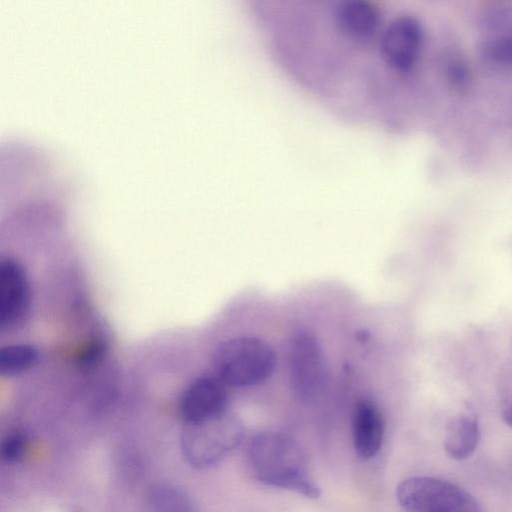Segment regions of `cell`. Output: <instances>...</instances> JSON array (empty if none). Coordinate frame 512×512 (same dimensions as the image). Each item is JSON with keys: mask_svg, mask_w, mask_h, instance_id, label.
Here are the masks:
<instances>
[{"mask_svg": "<svg viewBox=\"0 0 512 512\" xmlns=\"http://www.w3.org/2000/svg\"><path fill=\"white\" fill-rule=\"evenodd\" d=\"M481 56L489 64L512 68V28L488 37L480 48Z\"/></svg>", "mask_w": 512, "mask_h": 512, "instance_id": "obj_13", "label": "cell"}, {"mask_svg": "<svg viewBox=\"0 0 512 512\" xmlns=\"http://www.w3.org/2000/svg\"><path fill=\"white\" fill-rule=\"evenodd\" d=\"M289 376L293 393L306 403L317 399L326 385L328 371L323 349L306 330H298L291 338Z\"/></svg>", "mask_w": 512, "mask_h": 512, "instance_id": "obj_5", "label": "cell"}, {"mask_svg": "<svg viewBox=\"0 0 512 512\" xmlns=\"http://www.w3.org/2000/svg\"><path fill=\"white\" fill-rule=\"evenodd\" d=\"M480 430L475 417L468 414L455 416L447 425L444 436L446 454L454 460L470 457L479 442Z\"/></svg>", "mask_w": 512, "mask_h": 512, "instance_id": "obj_11", "label": "cell"}, {"mask_svg": "<svg viewBox=\"0 0 512 512\" xmlns=\"http://www.w3.org/2000/svg\"><path fill=\"white\" fill-rule=\"evenodd\" d=\"M369 337V333L366 330H361L357 333V339L365 341Z\"/></svg>", "mask_w": 512, "mask_h": 512, "instance_id": "obj_18", "label": "cell"}, {"mask_svg": "<svg viewBox=\"0 0 512 512\" xmlns=\"http://www.w3.org/2000/svg\"><path fill=\"white\" fill-rule=\"evenodd\" d=\"M400 506L411 512H478L479 502L461 487L434 477L413 476L396 487Z\"/></svg>", "mask_w": 512, "mask_h": 512, "instance_id": "obj_4", "label": "cell"}, {"mask_svg": "<svg viewBox=\"0 0 512 512\" xmlns=\"http://www.w3.org/2000/svg\"><path fill=\"white\" fill-rule=\"evenodd\" d=\"M422 40L419 21L412 16H401L393 20L382 34L381 55L392 69L407 73L418 60Z\"/></svg>", "mask_w": 512, "mask_h": 512, "instance_id": "obj_6", "label": "cell"}, {"mask_svg": "<svg viewBox=\"0 0 512 512\" xmlns=\"http://www.w3.org/2000/svg\"><path fill=\"white\" fill-rule=\"evenodd\" d=\"M444 76L451 87L466 90L471 83V71L465 59L455 52H449L442 60Z\"/></svg>", "mask_w": 512, "mask_h": 512, "instance_id": "obj_15", "label": "cell"}, {"mask_svg": "<svg viewBox=\"0 0 512 512\" xmlns=\"http://www.w3.org/2000/svg\"><path fill=\"white\" fill-rule=\"evenodd\" d=\"M27 437L24 433L15 431L6 435L1 442L0 455L3 462L19 461L26 450Z\"/></svg>", "mask_w": 512, "mask_h": 512, "instance_id": "obj_16", "label": "cell"}, {"mask_svg": "<svg viewBox=\"0 0 512 512\" xmlns=\"http://www.w3.org/2000/svg\"><path fill=\"white\" fill-rule=\"evenodd\" d=\"M277 358L273 348L261 338L241 336L222 342L213 355L216 376L226 385L248 387L267 380Z\"/></svg>", "mask_w": 512, "mask_h": 512, "instance_id": "obj_2", "label": "cell"}, {"mask_svg": "<svg viewBox=\"0 0 512 512\" xmlns=\"http://www.w3.org/2000/svg\"><path fill=\"white\" fill-rule=\"evenodd\" d=\"M335 22L347 39L365 44L371 41L380 27V12L371 0H342L337 6Z\"/></svg>", "mask_w": 512, "mask_h": 512, "instance_id": "obj_9", "label": "cell"}, {"mask_svg": "<svg viewBox=\"0 0 512 512\" xmlns=\"http://www.w3.org/2000/svg\"><path fill=\"white\" fill-rule=\"evenodd\" d=\"M225 385L217 376L195 379L180 400V412L185 423L206 420L226 412L228 396Z\"/></svg>", "mask_w": 512, "mask_h": 512, "instance_id": "obj_8", "label": "cell"}, {"mask_svg": "<svg viewBox=\"0 0 512 512\" xmlns=\"http://www.w3.org/2000/svg\"><path fill=\"white\" fill-rule=\"evenodd\" d=\"M30 291L25 272L18 261L3 257L0 265V328L12 330L25 320Z\"/></svg>", "mask_w": 512, "mask_h": 512, "instance_id": "obj_7", "label": "cell"}, {"mask_svg": "<svg viewBox=\"0 0 512 512\" xmlns=\"http://www.w3.org/2000/svg\"><path fill=\"white\" fill-rule=\"evenodd\" d=\"M244 437L242 421L226 411L206 420L186 422L181 434V450L191 466L205 469L235 450Z\"/></svg>", "mask_w": 512, "mask_h": 512, "instance_id": "obj_3", "label": "cell"}, {"mask_svg": "<svg viewBox=\"0 0 512 512\" xmlns=\"http://www.w3.org/2000/svg\"><path fill=\"white\" fill-rule=\"evenodd\" d=\"M247 456L259 482L308 498L321 495L320 487L308 472L305 452L290 436L273 431L259 432L249 441Z\"/></svg>", "mask_w": 512, "mask_h": 512, "instance_id": "obj_1", "label": "cell"}, {"mask_svg": "<svg viewBox=\"0 0 512 512\" xmlns=\"http://www.w3.org/2000/svg\"><path fill=\"white\" fill-rule=\"evenodd\" d=\"M352 436L355 452L362 460L372 459L382 447L384 420L379 408L370 399H361L355 405Z\"/></svg>", "mask_w": 512, "mask_h": 512, "instance_id": "obj_10", "label": "cell"}, {"mask_svg": "<svg viewBox=\"0 0 512 512\" xmlns=\"http://www.w3.org/2000/svg\"><path fill=\"white\" fill-rule=\"evenodd\" d=\"M39 357L38 350L30 344H12L0 349V374L19 375L33 367Z\"/></svg>", "mask_w": 512, "mask_h": 512, "instance_id": "obj_12", "label": "cell"}, {"mask_svg": "<svg viewBox=\"0 0 512 512\" xmlns=\"http://www.w3.org/2000/svg\"><path fill=\"white\" fill-rule=\"evenodd\" d=\"M105 352L106 343L100 338L92 339L82 349L78 362L85 368L94 366L103 358Z\"/></svg>", "mask_w": 512, "mask_h": 512, "instance_id": "obj_17", "label": "cell"}, {"mask_svg": "<svg viewBox=\"0 0 512 512\" xmlns=\"http://www.w3.org/2000/svg\"><path fill=\"white\" fill-rule=\"evenodd\" d=\"M190 504L182 490L170 485H158L148 495V505L156 511H188Z\"/></svg>", "mask_w": 512, "mask_h": 512, "instance_id": "obj_14", "label": "cell"}]
</instances>
